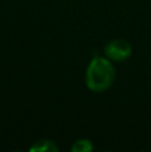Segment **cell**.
<instances>
[{
	"label": "cell",
	"instance_id": "1",
	"mask_svg": "<svg viewBox=\"0 0 151 152\" xmlns=\"http://www.w3.org/2000/svg\"><path fill=\"white\" fill-rule=\"evenodd\" d=\"M117 77L112 61L106 56H95L86 69V86L90 91L100 94L111 88Z\"/></svg>",
	"mask_w": 151,
	"mask_h": 152
},
{
	"label": "cell",
	"instance_id": "2",
	"mask_svg": "<svg viewBox=\"0 0 151 152\" xmlns=\"http://www.w3.org/2000/svg\"><path fill=\"white\" fill-rule=\"evenodd\" d=\"M133 53V47L125 39H114L108 42L104 47V56L111 61H125L130 59Z\"/></svg>",
	"mask_w": 151,
	"mask_h": 152
},
{
	"label": "cell",
	"instance_id": "3",
	"mask_svg": "<svg viewBox=\"0 0 151 152\" xmlns=\"http://www.w3.org/2000/svg\"><path fill=\"white\" fill-rule=\"evenodd\" d=\"M31 152H58L59 147L51 139H39L29 147Z\"/></svg>",
	"mask_w": 151,
	"mask_h": 152
},
{
	"label": "cell",
	"instance_id": "4",
	"mask_svg": "<svg viewBox=\"0 0 151 152\" xmlns=\"http://www.w3.org/2000/svg\"><path fill=\"white\" fill-rule=\"evenodd\" d=\"M92 150H94V145L88 139L76 140L71 147V152H91Z\"/></svg>",
	"mask_w": 151,
	"mask_h": 152
}]
</instances>
